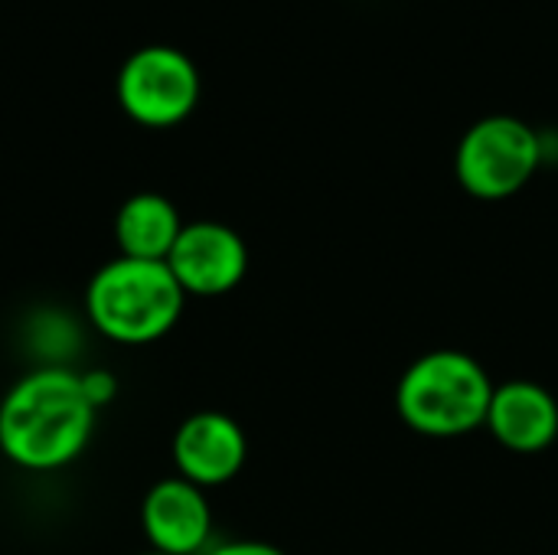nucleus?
Instances as JSON below:
<instances>
[{
    "label": "nucleus",
    "mask_w": 558,
    "mask_h": 555,
    "mask_svg": "<svg viewBox=\"0 0 558 555\" xmlns=\"http://www.w3.org/2000/svg\"><path fill=\"white\" fill-rule=\"evenodd\" d=\"M95 432V409L69 366H36L0 399V455L29 474L78 461Z\"/></svg>",
    "instance_id": "nucleus-1"
},
{
    "label": "nucleus",
    "mask_w": 558,
    "mask_h": 555,
    "mask_svg": "<svg viewBox=\"0 0 558 555\" xmlns=\"http://www.w3.org/2000/svg\"><path fill=\"white\" fill-rule=\"evenodd\" d=\"M85 317L111 343L144 347L167 337L186 307L167 262H141L114 255L85 285Z\"/></svg>",
    "instance_id": "nucleus-2"
},
{
    "label": "nucleus",
    "mask_w": 558,
    "mask_h": 555,
    "mask_svg": "<svg viewBox=\"0 0 558 555\" xmlns=\"http://www.w3.org/2000/svg\"><path fill=\"white\" fill-rule=\"evenodd\" d=\"M494 383L487 370L461 350H432L399 379V419L425 438H461L487 425Z\"/></svg>",
    "instance_id": "nucleus-3"
},
{
    "label": "nucleus",
    "mask_w": 558,
    "mask_h": 555,
    "mask_svg": "<svg viewBox=\"0 0 558 555\" xmlns=\"http://www.w3.org/2000/svg\"><path fill=\"white\" fill-rule=\"evenodd\" d=\"M543 164V137L513 114H487L474 121L458 150L454 177L474 200H510L517 196Z\"/></svg>",
    "instance_id": "nucleus-4"
},
{
    "label": "nucleus",
    "mask_w": 558,
    "mask_h": 555,
    "mask_svg": "<svg viewBox=\"0 0 558 555\" xmlns=\"http://www.w3.org/2000/svg\"><path fill=\"white\" fill-rule=\"evenodd\" d=\"M199 69L196 62L167 43L134 49L114 79V98L121 111L141 128H177L199 105Z\"/></svg>",
    "instance_id": "nucleus-5"
},
{
    "label": "nucleus",
    "mask_w": 558,
    "mask_h": 555,
    "mask_svg": "<svg viewBox=\"0 0 558 555\" xmlns=\"http://www.w3.org/2000/svg\"><path fill=\"white\" fill-rule=\"evenodd\" d=\"M167 268L186 298H222L235 291L248 272L245 239L216 219L186 222L167 255Z\"/></svg>",
    "instance_id": "nucleus-6"
},
{
    "label": "nucleus",
    "mask_w": 558,
    "mask_h": 555,
    "mask_svg": "<svg viewBox=\"0 0 558 555\" xmlns=\"http://www.w3.org/2000/svg\"><path fill=\"white\" fill-rule=\"evenodd\" d=\"M173 468L183 481L209 491L235 481L248 461V438L226 412H193L173 432Z\"/></svg>",
    "instance_id": "nucleus-7"
},
{
    "label": "nucleus",
    "mask_w": 558,
    "mask_h": 555,
    "mask_svg": "<svg viewBox=\"0 0 558 555\" xmlns=\"http://www.w3.org/2000/svg\"><path fill=\"white\" fill-rule=\"evenodd\" d=\"M141 533L154 553L203 555L213 540V507L206 491L180 474L157 481L141 500Z\"/></svg>",
    "instance_id": "nucleus-8"
},
{
    "label": "nucleus",
    "mask_w": 558,
    "mask_h": 555,
    "mask_svg": "<svg viewBox=\"0 0 558 555\" xmlns=\"http://www.w3.org/2000/svg\"><path fill=\"white\" fill-rule=\"evenodd\" d=\"M490 435L513 455H539L558 438V399L533 379L494 386L487 409Z\"/></svg>",
    "instance_id": "nucleus-9"
},
{
    "label": "nucleus",
    "mask_w": 558,
    "mask_h": 555,
    "mask_svg": "<svg viewBox=\"0 0 558 555\" xmlns=\"http://www.w3.org/2000/svg\"><path fill=\"white\" fill-rule=\"evenodd\" d=\"M183 226L186 222L180 219V209L163 193L144 190L118 206L111 232L118 255L141 262H167Z\"/></svg>",
    "instance_id": "nucleus-10"
},
{
    "label": "nucleus",
    "mask_w": 558,
    "mask_h": 555,
    "mask_svg": "<svg viewBox=\"0 0 558 555\" xmlns=\"http://www.w3.org/2000/svg\"><path fill=\"white\" fill-rule=\"evenodd\" d=\"M78 383H82V393L95 412L111 406L118 396V376L111 370H85V373H78Z\"/></svg>",
    "instance_id": "nucleus-11"
},
{
    "label": "nucleus",
    "mask_w": 558,
    "mask_h": 555,
    "mask_svg": "<svg viewBox=\"0 0 558 555\" xmlns=\"http://www.w3.org/2000/svg\"><path fill=\"white\" fill-rule=\"evenodd\" d=\"M203 555H288V553H281L278 546L262 543V540H232V543L209 546Z\"/></svg>",
    "instance_id": "nucleus-12"
},
{
    "label": "nucleus",
    "mask_w": 558,
    "mask_h": 555,
    "mask_svg": "<svg viewBox=\"0 0 558 555\" xmlns=\"http://www.w3.org/2000/svg\"><path fill=\"white\" fill-rule=\"evenodd\" d=\"M137 555H167V553H154V550H147V553H137Z\"/></svg>",
    "instance_id": "nucleus-13"
}]
</instances>
